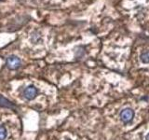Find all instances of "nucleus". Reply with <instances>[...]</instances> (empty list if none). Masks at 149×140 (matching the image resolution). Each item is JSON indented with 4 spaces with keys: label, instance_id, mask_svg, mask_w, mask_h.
I'll use <instances>...</instances> for the list:
<instances>
[{
    "label": "nucleus",
    "instance_id": "1",
    "mask_svg": "<svg viewBox=\"0 0 149 140\" xmlns=\"http://www.w3.org/2000/svg\"><path fill=\"white\" fill-rule=\"evenodd\" d=\"M134 112L132 108H125L120 113V119L124 123H130L133 120Z\"/></svg>",
    "mask_w": 149,
    "mask_h": 140
},
{
    "label": "nucleus",
    "instance_id": "2",
    "mask_svg": "<svg viewBox=\"0 0 149 140\" xmlns=\"http://www.w3.org/2000/svg\"><path fill=\"white\" fill-rule=\"evenodd\" d=\"M37 95V89L35 88L34 85L27 86L25 89L23 90V97L27 100H33Z\"/></svg>",
    "mask_w": 149,
    "mask_h": 140
},
{
    "label": "nucleus",
    "instance_id": "3",
    "mask_svg": "<svg viewBox=\"0 0 149 140\" xmlns=\"http://www.w3.org/2000/svg\"><path fill=\"white\" fill-rule=\"evenodd\" d=\"M10 132V126H7V122L0 123V140H9L11 133Z\"/></svg>",
    "mask_w": 149,
    "mask_h": 140
},
{
    "label": "nucleus",
    "instance_id": "4",
    "mask_svg": "<svg viewBox=\"0 0 149 140\" xmlns=\"http://www.w3.org/2000/svg\"><path fill=\"white\" fill-rule=\"evenodd\" d=\"M21 65V60L15 55H11L7 59V66L9 69H17Z\"/></svg>",
    "mask_w": 149,
    "mask_h": 140
},
{
    "label": "nucleus",
    "instance_id": "5",
    "mask_svg": "<svg viewBox=\"0 0 149 140\" xmlns=\"http://www.w3.org/2000/svg\"><path fill=\"white\" fill-rule=\"evenodd\" d=\"M140 59L144 64H149V51H145L144 53H142Z\"/></svg>",
    "mask_w": 149,
    "mask_h": 140
},
{
    "label": "nucleus",
    "instance_id": "6",
    "mask_svg": "<svg viewBox=\"0 0 149 140\" xmlns=\"http://www.w3.org/2000/svg\"><path fill=\"white\" fill-rule=\"evenodd\" d=\"M145 139H146V140H149V134L146 135V137H145Z\"/></svg>",
    "mask_w": 149,
    "mask_h": 140
}]
</instances>
